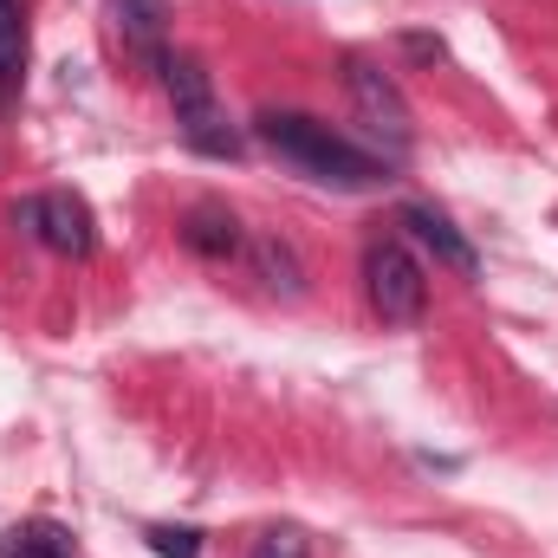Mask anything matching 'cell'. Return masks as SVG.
Segmentation results:
<instances>
[{
  "label": "cell",
  "mask_w": 558,
  "mask_h": 558,
  "mask_svg": "<svg viewBox=\"0 0 558 558\" xmlns=\"http://www.w3.org/2000/svg\"><path fill=\"white\" fill-rule=\"evenodd\" d=\"M260 143L274 149L279 162H292L299 175H312V182H325V189H377L384 182V156H371V149H357L351 137H338L331 124H318V118H305V111H260Z\"/></svg>",
  "instance_id": "obj_1"
},
{
  "label": "cell",
  "mask_w": 558,
  "mask_h": 558,
  "mask_svg": "<svg viewBox=\"0 0 558 558\" xmlns=\"http://www.w3.org/2000/svg\"><path fill=\"white\" fill-rule=\"evenodd\" d=\"M162 92H169V105H175V124H182V137L195 143L202 156H241V131L221 118V105H215V78H208V65L195 59V52H169L162 65Z\"/></svg>",
  "instance_id": "obj_2"
},
{
  "label": "cell",
  "mask_w": 558,
  "mask_h": 558,
  "mask_svg": "<svg viewBox=\"0 0 558 558\" xmlns=\"http://www.w3.org/2000/svg\"><path fill=\"white\" fill-rule=\"evenodd\" d=\"M344 85H351V105H357L364 131L384 143V162L410 156V143H416V118H410V105H403L397 78H390V72H377L371 59H351V65H344Z\"/></svg>",
  "instance_id": "obj_3"
},
{
  "label": "cell",
  "mask_w": 558,
  "mask_h": 558,
  "mask_svg": "<svg viewBox=\"0 0 558 558\" xmlns=\"http://www.w3.org/2000/svg\"><path fill=\"white\" fill-rule=\"evenodd\" d=\"M364 292H371L384 325H416L422 305H428V279H422L403 241H371L364 247Z\"/></svg>",
  "instance_id": "obj_4"
},
{
  "label": "cell",
  "mask_w": 558,
  "mask_h": 558,
  "mask_svg": "<svg viewBox=\"0 0 558 558\" xmlns=\"http://www.w3.org/2000/svg\"><path fill=\"white\" fill-rule=\"evenodd\" d=\"M26 228L52 247V254H65V260H85L92 247H98V228H92V208L72 195V189H46V195H33L26 208Z\"/></svg>",
  "instance_id": "obj_5"
},
{
  "label": "cell",
  "mask_w": 558,
  "mask_h": 558,
  "mask_svg": "<svg viewBox=\"0 0 558 558\" xmlns=\"http://www.w3.org/2000/svg\"><path fill=\"white\" fill-rule=\"evenodd\" d=\"M403 228L416 234V241L435 254V260H441V267H448V274H461V279L481 274V254H474V241H468V234H461L448 215H435L428 202H410V208H403Z\"/></svg>",
  "instance_id": "obj_6"
},
{
  "label": "cell",
  "mask_w": 558,
  "mask_h": 558,
  "mask_svg": "<svg viewBox=\"0 0 558 558\" xmlns=\"http://www.w3.org/2000/svg\"><path fill=\"white\" fill-rule=\"evenodd\" d=\"M111 20L124 33V46L137 52L143 65H162V33H169V7L162 0H111Z\"/></svg>",
  "instance_id": "obj_7"
},
{
  "label": "cell",
  "mask_w": 558,
  "mask_h": 558,
  "mask_svg": "<svg viewBox=\"0 0 558 558\" xmlns=\"http://www.w3.org/2000/svg\"><path fill=\"white\" fill-rule=\"evenodd\" d=\"M182 241H189L202 260H234V254H241V221H234L228 208L202 202V208H189V221H182Z\"/></svg>",
  "instance_id": "obj_8"
},
{
  "label": "cell",
  "mask_w": 558,
  "mask_h": 558,
  "mask_svg": "<svg viewBox=\"0 0 558 558\" xmlns=\"http://www.w3.org/2000/svg\"><path fill=\"white\" fill-rule=\"evenodd\" d=\"M0 558H78V546L59 520H20L0 533Z\"/></svg>",
  "instance_id": "obj_9"
},
{
  "label": "cell",
  "mask_w": 558,
  "mask_h": 558,
  "mask_svg": "<svg viewBox=\"0 0 558 558\" xmlns=\"http://www.w3.org/2000/svg\"><path fill=\"white\" fill-rule=\"evenodd\" d=\"M20 65H26V20L20 0H0V92L20 85Z\"/></svg>",
  "instance_id": "obj_10"
},
{
  "label": "cell",
  "mask_w": 558,
  "mask_h": 558,
  "mask_svg": "<svg viewBox=\"0 0 558 558\" xmlns=\"http://www.w3.org/2000/svg\"><path fill=\"white\" fill-rule=\"evenodd\" d=\"M254 260H260V279H267L274 292H286V299L299 292V267H292V254H286L279 241H260V247H254Z\"/></svg>",
  "instance_id": "obj_11"
},
{
  "label": "cell",
  "mask_w": 558,
  "mask_h": 558,
  "mask_svg": "<svg viewBox=\"0 0 558 558\" xmlns=\"http://www.w3.org/2000/svg\"><path fill=\"white\" fill-rule=\"evenodd\" d=\"M143 539H149L156 558H202V533L195 526H149Z\"/></svg>",
  "instance_id": "obj_12"
},
{
  "label": "cell",
  "mask_w": 558,
  "mask_h": 558,
  "mask_svg": "<svg viewBox=\"0 0 558 558\" xmlns=\"http://www.w3.org/2000/svg\"><path fill=\"white\" fill-rule=\"evenodd\" d=\"M254 558H312V546H305V533H299V526H274V533H260Z\"/></svg>",
  "instance_id": "obj_13"
},
{
  "label": "cell",
  "mask_w": 558,
  "mask_h": 558,
  "mask_svg": "<svg viewBox=\"0 0 558 558\" xmlns=\"http://www.w3.org/2000/svg\"><path fill=\"white\" fill-rule=\"evenodd\" d=\"M403 52H410V59H441V39H428V33H410V39H403Z\"/></svg>",
  "instance_id": "obj_14"
}]
</instances>
